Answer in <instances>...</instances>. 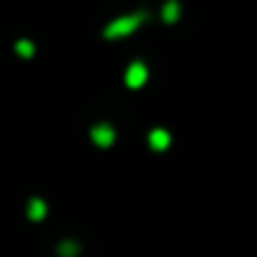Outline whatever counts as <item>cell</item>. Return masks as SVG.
<instances>
[{
	"instance_id": "obj_5",
	"label": "cell",
	"mask_w": 257,
	"mask_h": 257,
	"mask_svg": "<svg viewBox=\"0 0 257 257\" xmlns=\"http://www.w3.org/2000/svg\"><path fill=\"white\" fill-rule=\"evenodd\" d=\"M45 215H48V205H45V200H40V197H30V200H28V220L40 222V220H45Z\"/></svg>"
},
{
	"instance_id": "obj_4",
	"label": "cell",
	"mask_w": 257,
	"mask_h": 257,
	"mask_svg": "<svg viewBox=\"0 0 257 257\" xmlns=\"http://www.w3.org/2000/svg\"><path fill=\"white\" fill-rule=\"evenodd\" d=\"M170 143H172V135L165 130V127H153V130L148 133V145H150L153 150H158V153L168 150Z\"/></svg>"
},
{
	"instance_id": "obj_7",
	"label": "cell",
	"mask_w": 257,
	"mask_h": 257,
	"mask_svg": "<svg viewBox=\"0 0 257 257\" xmlns=\"http://www.w3.org/2000/svg\"><path fill=\"white\" fill-rule=\"evenodd\" d=\"M80 255V242L78 240H63L58 245V257H78Z\"/></svg>"
},
{
	"instance_id": "obj_2",
	"label": "cell",
	"mask_w": 257,
	"mask_h": 257,
	"mask_svg": "<svg viewBox=\"0 0 257 257\" xmlns=\"http://www.w3.org/2000/svg\"><path fill=\"white\" fill-rule=\"evenodd\" d=\"M90 140L97 145V148H110V145H115V140H117V133H115V127L112 125H107V122H97V125H92V130H90Z\"/></svg>"
},
{
	"instance_id": "obj_3",
	"label": "cell",
	"mask_w": 257,
	"mask_h": 257,
	"mask_svg": "<svg viewBox=\"0 0 257 257\" xmlns=\"http://www.w3.org/2000/svg\"><path fill=\"white\" fill-rule=\"evenodd\" d=\"M148 65L143 63V60H133L130 65H127V70H125V85L133 87V90H138V87H143L148 83Z\"/></svg>"
},
{
	"instance_id": "obj_8",
	"label": "cell",
	"mask_w": 257,
	"mask_h": 257,
	"mask_svg": "<svg viewBox=\"0 0 257 257\" xmlns=\"http://www.w3.org/2000/svg\"><path fill=\"white\" fill-rule=\"evenodd\" d=\"M13 50H15L20 58H33V55H35V43L28 40V38H20V40H15Z\"/></svg>"
},
{
	"instance_id": "obj_6",
	"label": "cell",
	"mask_w": 257,
	"mask_h": 257,
	"mask_svg": "<svg viewBox=\"0 0 257 257\" xmlns=\"http://www.w3.org/2000/svg\"><path fill=\"white\" fill-rule=\"evenodd\" d=\"M163 20H165L168 25L180 20V0H168V3L163 5Z\"/></svg>"
},
{
	"instance_id": "obj_1",
	"label": "cell",
	"mask_w": 257,
	"mask_h": 257,
	"mask_svg": "<svg viewBox=\"0 0 257 257\" xmlns=\"http://www.w3.org/2000/svg\"><path fill=\"white\" fill-rule=\"evenodd\" d=\"M145 13L143 10H138V13H125V15H120V18H115V20H110L107 25H105V30H102V38H107V40H117V38H125V35H133L143 23H145Z\"/></svg>"
}]
</instances>
